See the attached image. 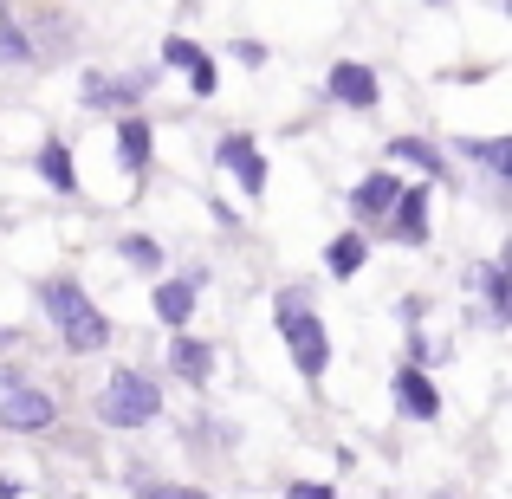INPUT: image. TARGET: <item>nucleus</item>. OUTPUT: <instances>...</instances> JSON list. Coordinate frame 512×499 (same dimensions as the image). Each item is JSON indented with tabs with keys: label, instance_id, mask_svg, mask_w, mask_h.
<instances>
[{
	"label": "nucleus",
	"instance_id": "nucleus-22",
	"mask_svg": "<svg viewBox=\"0 0 512 499\" xmlns=\"http://www.w3.org/2000/svg\"><path fill=\"white\" fill-rule=\"evenodd\" d=\"M7 20H13V13H7V0H0V26H7Z\"/></svg>",
	"mask_w": 512,
	"mask_h": 499
},
{
	"label": "nucleus",
	"instance_id": "nucleus-5",
	"mask_svg": "<svg viewBox=\"0 0 512 499\" xmlns=\"http://www.w3.org/2000/svg\"><path fill=\"white\" fill-rule=\"evenodd\" d=\"M214 163L234 175V182L247 188V195H260V188H266V156H260V143H253V137H221Z\"/></svg>",
	"mask_w": 512,
	"mask_h": 499
},
{
	"label": "nucleus",
	"instance_id": "nucleus-21",
	"mask_svg": "<svg viewBox=\"0 0 512 499\" xmlns=\"http://www.w3.org/2000/svg\"><path fill=\"white\" fill-rule=\"evenodd\" d=\"M286 499H331V487H305V480H299V487H292Z\"/></svg>",
	"mask_w": 512,
	"mask_h": 499
},
{
	"label": "nucleus",
	"instance_id": "nucleus-20",
	"mask_svg": "<svg viewBox=\"0 0 512 499\" xmlns=\"http://www.w3.org/2000/svg\"><path fill=\"white\" fill-rule=\"evenodd\" d=\"M137 499H208V493H195V487H143Z\"/></svg>",
	"mask_w": 512,
	"mask_h": 499
},
{
	"label": "nucleus",
	"instance_id": "nucleus-12",
	"mask_svg": "<svg viewBox=\"0 0 512 499\" xmlns=\"http://www.w3.org/2000/svg\"><path fill=\"white\" fill-rule=\"evenodd\" d=\"M33 169H39V175H46V182H52V188H59V195H72V188H78V175H72V150H65V143H59V137H46V143H39V156H33Z\"/></svg>",
	"mask_w": 512,
	"mask_h": 499
},
{
	"label": "nucleus",
	"instance_id": "nucleus-7",
	"mask_svg": "<svg viewBox=\"0 0 512 499\" xmlns=\"http://www.w3.org/2000/svg\"><path fill=\"white\" fill-rule=\"evenodd\" d=\"M389 389H396V409H402V415H415V422H435V415H441V396H435V383H428V376L415 370V363H402V370H396V383H389Z\"/></svg>",
	"mask_w": 512,
	"mask_h": 499
},
{
	"label": "nucleus",
	"instance_id": "nucleus-9",
	"mask_svg": "<svg viewBox=\"0 0 512 499\" xmlns=\"http://www.w3.org/2000/svg\"><path fill=\"white\" fill-rule=\"evenodd\" d=\"M331 98L350 104V111H370V104H376V72H370V65H357V59L331 65Z\"/></svg>",
	"mask_w": 512,
	"mask_h": 499
},
{
	"label": "nucleus",
	"instance_id": "nucleus-6",
	"mask_svg": "<svg viewBox=\"0 0 512 499\" xmlns=\"http://www.w3.org/2000/svg\"><path fill=\"white\" fill-rule=\"evenodd\" d=\"M163 65L188 72V85H195L201 98H214V85H221V78H214V59L195 46V39H182V33H169V39H163Z\"/></svg>",
	"mask_w": 512,
	"mask_h": 499
},
{
	"label": "nucleus",
	"instance_id": "nucleus-16",
	"mask_svg": "<svg viewBox=\"0 0 512 499\" xmlns=\"http://www.w3.org/2000/svg\"><path fill=\"white\" fill-rule=\"evenodd\" d=\"M156 312H163V325H188V312H195V279H163V286H156Z\"/></svg>",
	"mask_w": 512,
	"mask_h": 499
},
{
	"label": "nucleus",
	"instance_id": "nucleus-2",
	"mask_svg": "<svg viewBox=\"0 0 512 499\" xmlns=\"http://www.w3.org/2000/svg\"><path fill=\"white\" fill-rule=\"evenodd\" d=\"M279 331H286V350H292V363H299V376H325L331 337L318 325V312L305 305V292H279Z\"/></svg>",
	"mask_w": 512,
	"mask_h": 499
},
{
	"label": "nucleus",
	"instance_id": "nucleus-19",
	"mask_svg": "<svg viewBox=\"0 0 512 499\" xmlns=\"http://www.w3.org/2000/svg\"><path fill=\"white\" fill-rule=\"evenodd\" d=\"M124 260L137 266V273H156V266H163V247H156V240H143V234H130L124 240Z\"/></svg>",
	"mask_w": 512,
	"mask_h": 499
},
{
	"label": "nucleus",
	"instance_id": "nucleus-1",
	"mask_svg": "<svg viewBox=\"0 0 512 499\" xmlns=\"http://www.w3.org/2000/svg\"><path fill=\"white\" fill-rule=\"evenodd\" d=\"M39 299H46V312L59 318V337H65V350L91 357V350H104V344H111V318H104L98 305H91L85 292L72 286V279H52V286H39Z\"/></svg>",
	"mask_w": 512,
	"mask_h": 499
},
{
	"label": "nucleus",
	"instance_id": "nucleus-3",
	"mask_svg": "<svg viewBox=\"0 0 512 499\" xmlns=\"http://www.w3.org/2000/svg\"><path fill=\"white\" fill-rule=\"evenodd\" d=\"M98 415L111 428H150L156 415H163V389H156L143 370H117L111 389L98 396Z\"/></svg>",
	"mask_w": 512,
	"mask_h": 499
},
{
	"label": "nucleus",
	"instance_id": "nucleus-15",
	"mask_svg": "<svg viewBox=\"0 0 512 499\" xmlns=\"http://www.w3.org/2000/svg\"><path fill=\"white\" fill-rule=\"evenodd\" d=\"M396 195H402L396 175H370V182L357 188V214H363V221H383V214L396 208Z\"/></svg>",
	"mask_w": 512,
	"mask_h": 499
},
{
	"label": "nucleus",
	"instance_id": "nucleus-10",
	"mask_svg": "<svg viewBox=\"0 0 512 499\" xmlns=\"http://www.w3.org/2000/svg\"><path fill=\"white\" fill-rule=\"evenodd\" d=\"M150 150H156L150 117H124V124H117V156H124V169L143 175V169H150Z\"/></svg>",
	"mask_w": 512,
	"mask_h": 499
},
{
	"label": "nucleus",
	"instance_id": "nucleus-4",
	"mask_svg": "<svg viewBox=\"0 0 512 499\" xmlns=\"http://www.w3.org/2000/svg\"><path fill=\"white\" fill-rule=\"evenodd\" d=\"M52 422H59V402H52L46 389H26V383L0 389V428H13V435H39V428H52Z\"/></svg>",
	"mask_w": 512,
	"mask_h": 499
},
{
	"label": "nucleus",
	"instance_id": "nucleus-18",
	"mask_svg": "<svg viewBox=\"0 0 512 499\" xmlns=\"http://www.w3.org/2000/svg\"><path fill=\"white\" fill-rule=\"evenodd\" d=\"M389 156H396V163H409V169L441 175V150H435V143H422V137H396V143H389Z\"/></svg>",
	"mask_w": 512,
	"mask_h": 499
},
{
	"label": "nucleus",
	"instance_id": "nucleus-23",
	"mask_svg": "<svg viewBox=\"0 0 512 499\" xmlns=\"http://www.w3.org/2000/svg\"><path fill=\"white\" fill-rule=\"evenodd\" d=\"M435 7H441V0H435Z\"/></svg>",
	"mask_w": 512,
	"mask_h": 499
},
{
	"label": "nucleus",
	"instance_id": "nucleus-17",
	"mask_svg": "<svg viewBox=\"0 0 512 499\" xmlns=\"http://www.w3.org/2000/svg\"><path fill=\"white\" fill-rule=\"evenodd\" d=\"M461 156H474V163L487 169V175H512V143H506V137H480V143L467 137V143H461Z\"/></svg>",
	"mask_w": 512,
	"mask_h": 499
},
{
	"label": "nucleus",
	"instance_id": "nucleus-8",
	"mask_svg": "<svg viewBox=\"0 0 512 499\" xmlns=\"http://www.w3.org/2000/svg\"><path fill=\"white\" fill-rule=\"evenodd\" d=\"M389 234L409 240V247H422V240H428V188L422 182L396 195V208H389Z\"/></svg>",
	"mask_w": 512,
	"mask_h": 499
},
{
	"label": "nucleus",
	"instance_id": "nucleus-14",
	"mask_svg": "<svg viewBox=\"0 0 512 499\" xmlns=\"http://www.w3.org/2000/svg\"><path fill=\"white\" fill-rule=\"evenodd\" d=\"M474 279H480V292H487V318H493V325H506V318H512L506 266H500V260H487V266H474Z\"/></svg>",
	"mask_w": 512,
	"mask_h": 499
},
{
	"label": "nucleus",
	"instance_id": "nucleus-11",
	"mask_svg": "<svg viewBox=\"0 0 512 499\" xmlns=\"http://www.w3.org/2000/svg\"><path fill=\"white\" fill-rule=\"evenodd\" d=\"M169 363H175V376H182V383H208V370H214V350L201 344V337H175V350H169Z\"/></svg>",
	"mask_w": 512,
	"mask_h": 499
},
{
	"label": "nucleus",
	"instance_id": "nucleus-13",
	"mask_svg": "<svg viewBox=\"0 0 512 499\" xmlns=\"http://www.w3.org/2000/svg\"><path fill=\"white\" fill-rule=\"evenodd\" d=\"M363 260H370V240H363L357 227H350V234H338V240L325 247V266H331L338 279H357V273H363Z\"/></svg>",
	"mask_w": 512,
	"mask_h": 499
}]
</instances>
